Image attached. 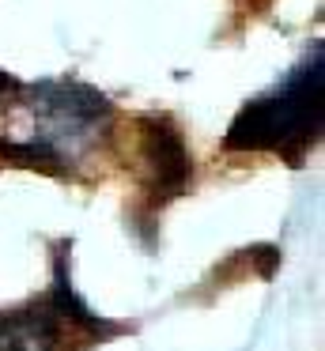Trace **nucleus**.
Instances as JSON below:
<instances>
[{"instance_id":"3","label":"nucleus","mask_w":325,"mask_h":351,"mask_svg":"<svg viewBox=\"0 0 325 351\" xmlns=\"http://www.w3.org/2000/svg\"><path fill=\"white\" fill-rule=\"evenodd\" d=\"M140 159L148 167L151 200L163 204V200H174L186 193L189 174H193V159H189V147L170 117L163 114L140 117Z\"/></svg>"},{"instance_id":"4","label":"nucleus","mask_w":325,"mask_h":351,"mask_svg":"<svg viewBox=\"0 0 325 351\" xmlns=\"http://www.w3.org/2000/svg\"><path fill=\"white\" fill-rule=\"evenodd\" d=\"M60 313L49 298L27 310L0 313V351H60Z\"/></svg>"},{"instance_id":"1","label":"nucleus","mask_w":325,"mask_h":351,"mask_svg":"<svg viewBox=\"0 0 325 351\" xmlns=\"http://www.w3.org/2000/svg\"><path fill=\"white\" fill-rule=\"evenodd\" d=\"M113 106L80 80H42L0 87V159L49 174L76 170L106 147Z\"/></svg>"},{"instance_id":"2","label":"nucleus","mask_w":325,"mask_h":351,"mask_svg":"<svg viewBox=\"0 0 325 351\" xmlns=\"http://www.w3.org/2000/svg\"><path fill=\"white\" fill-rule=\"evenodd\" d=\"M322 87H325L322 46L314 42V49L272 91L249 99L234 114L231 129L223 136V147L227 152H272L291 159V167H299L310 144L322 136V117H325Z\"/></svg>"}]
</instances>
